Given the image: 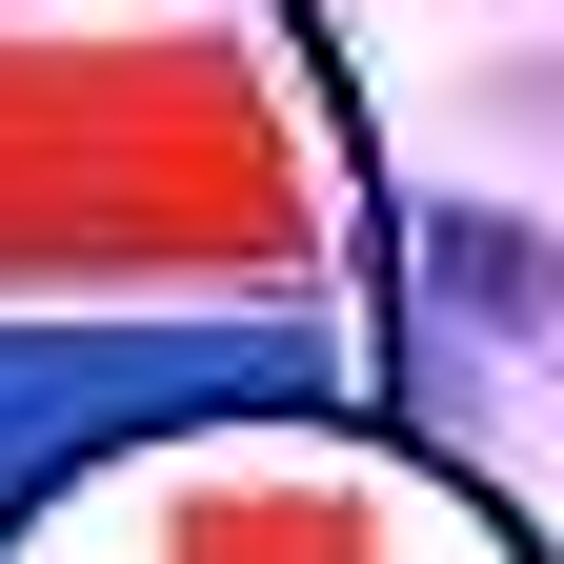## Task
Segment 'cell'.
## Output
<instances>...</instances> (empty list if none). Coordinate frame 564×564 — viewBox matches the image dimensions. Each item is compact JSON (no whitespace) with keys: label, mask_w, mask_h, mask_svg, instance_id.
I'll use <instances>...</instances> for the list:
<instances>
[{"label":"cell","mask_w":564,"mask_h":564,"mask_svg":"<svg viewBox=\"0 0 564 564\" xmlns=\"http://www.w3.org/2000/svg\"><path fill=\"white\" fill-rule=\"evenodd\" d=\"M423 262H444V282H464V303H505V323L544 303V242H505V223H444V242H423Z\"/></svg>","instance_id":"6da1fadb"}]
</instances>
